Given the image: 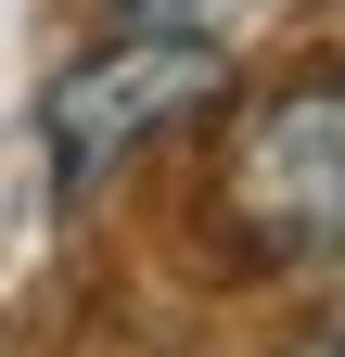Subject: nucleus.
I'll list each match as a JSON object with an SVG mask.
<instances>
[{"label": "nucleus", "mask_w": 345, "mask_h": 357, "mask_svg": "<svg viewBox=\"0 0 345 357\" xmlns=\"http://www.w3.org/2000/svg\"><path fill=\"white\" fill-rule=\"evenodd\" d=\"M218 230L256 268H345V64L281 77L269 102L230 128Z\"/></svg>", "instance_id": "obj_1"}, {"label": "nucleus", "mask_w": 345, "mask_h": 357, "mask_svg": "<svg viewBox=\"0 0 345 357\" xmlns=\"http://www.w3.org/2000/svg\"><path fill=\"white\" fill-rule=\"evenodd\" d=\"M230 89V52L218 38H166V26H128L103 52H77L52 77V102H38V141H52V192H103L128 153H154L179 115H205Z\"/></svg>", "instance_id": "obj_2"}, {"label": "nucleus", "mask_w": 345, "mask_h": 357, "mask_svg": "<svg viewBox=\"0 0 345 357\" xmlns=\"http://www.w3.org/2000/svg\"><path fill=\"white\" fill-rule=\"evenodd\" d=\"M115 13H128V26H166V38H218L243 0H115Z\"/></svg>", "instance_id": "obj_3"}, {"label": "nucleus", "mask_w": 345, "mask_h": 357, "mask_svg": "<svg viewBox=\"0 0 345 357\" xmlns=\"http://www.w3.org/2000/svg\"><path fill=\"white\" fill-rule=\"evenodd\" d=\"M332 281H345V268H332ZM320 332H345V306H332V319H320Z\"/></svg>", "instance_id": "obj_5"}, {"label": "nucleus", "mask_w": 345, "mask_h": 357, "mask_svg": "<svg viewBox=\"0 0 345 357\" xmlns=\"http://www.w3.org/2000/svg\"><path fill=\"white\" fill-rule=\"evenodd\" d=\"M294 357H345V332H320V344H294Z\"/></svg>", "instance_id": "obj_4"}]
</instances>
